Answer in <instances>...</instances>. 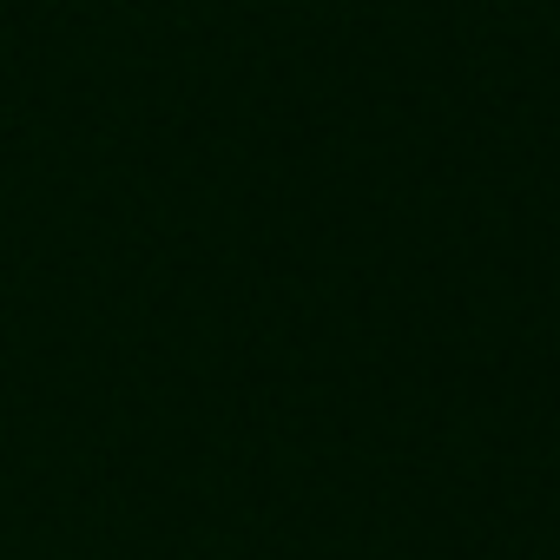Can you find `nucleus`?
Segmentation results:
<instances>
[]
</instances>
